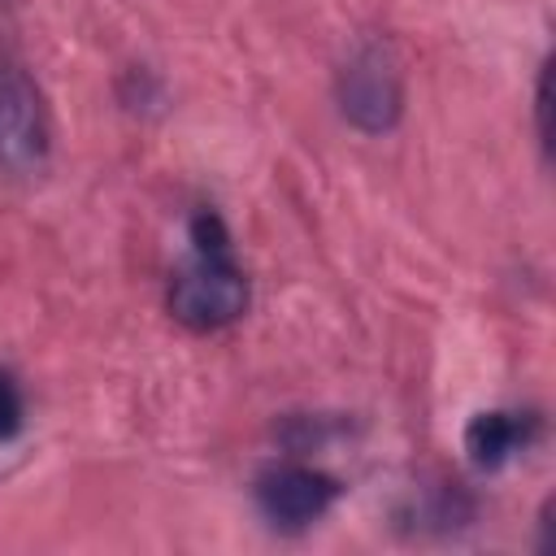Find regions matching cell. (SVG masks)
I'll use <instances>...</instances> for the list:
<instances>
[{
  "instance_id": "1",
  "label": "cell",
  "mask_w": 556,
  "mask_h": 556,
  "mask_svg": "<svg viewBox=\"0 0 556 556\" xmlns=\"http://www.w3.org/2000/svg\"><path fill=\"white\" fill-rule=\"evenodd\" d=\"M248 274L235 256L230 230L213 208H195L187 222V261L169 274L165 308L195 334L235 326L248 313Z\"/></svg>"
},
{
  "instance_id": "2",
  "label": "cell",
  "mask_w": 556,
  "mask_h": 556,
  "mask_svg": "<svg viewBox=\"0 0 556 556\" xmlns=\"http://www.w3.org/2000/svg\"><path fill=\"white\" fill-rule=\"evenodd\" d=\"M52 161V122L39 83L26 65L0 52V169L9 178H39Z\"/></svg>"
},
{
  "instance_id": "3",
  "label": "cell",
  "mask_w": 556,
  "mask_h": 556,
  "mask_svg": "<svg viewBox=\"0 0 556 556\" xmlns=\"http://www.w3.org/2000/svg\"><path fill=\"white\" fill-rule=\"evenodd\" d=\"M334 96H339L343 117L356 130H365V135L391 130L400 122V113H404V74H400L395 52L382 39L356 43L352 56L339 70Z\"/></svg>"
},
{
  "instance_id": "4",
  "label": "cell",
  "mask_w": 556,
  "mask_h": 556,
  "mask_svg": "<svg viewBox=\"0 0 556 556\" xmlns=\"http://www.w3.org/2000/svg\"><path fill=\"white\" fill-rule=\"evenodd\" d=\"M339 478H330L326 469H313V465H300V460H278V465H265L256 473V508L282 526V530H304L313 526L317 517L330 513V504L339 500Z\"/></svg>"
},
{
  "instance_id": "5",
  "label": "cell",
  "mask_w": 556,
  "mask_h": 556,
  "mask_svg": "<svg viewBox=\"0 0 556 556\" xmlns=\"http://www.w3.org/2000/svg\"><path fill=\"white\" fill-rule=\"evenodd\" d=\"M539 434V417L534 413H517V408H491L478 413L465 426V456L473 469L495 473L504 469L521 447H530Z\"/></svg>"
},
{
  "instance_id": "6",
  "label": "cell",
  "mask_w": 556,
  "mask_h": 556,
  "mask_svg": "<svg viewBox=\"0 0 556 556\" xmlns=\"http://www.w3.org/2000/svg\"><path fill=\"white\" fill-rule=\"evenodd\" d=\"M26 426V404H22V387L17 378L0 365V439H17Z\"/></svg>"
},
{
  "instance_id": "7",
  "label": "cell",
  "mask_w": 556,
  "mask_h": 556,
  "mask_svg": "<svg viewBox=\"0 0 556 556\" xmlns=\"http://www.w3.org/2000/svg\"><path fill=\"white\" fill-rule=\"evenodd\" d=\"M547 109H552V100H547V61H543V70H539V83H534V117H539V143L547 148L552 139V130H547Z\"/></svg>"
},
{
  "instance_id": "8",
  "label": "cell",
  "mask_w": 556,
  "mask_h": 556,
  "mask_svg": "<svg viewBox=\"0 0 556 556\" xmlns=\"http://www.w3.org/2000/svg\"><path fill=\"white\" fill-rule=\"evenodd\" d=\"M4 13H9V0H0V17H4Z\"/></svg>"
}]
</instances>
